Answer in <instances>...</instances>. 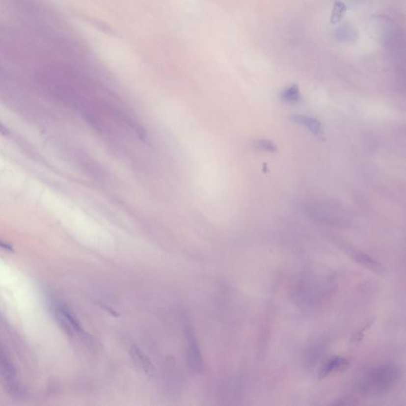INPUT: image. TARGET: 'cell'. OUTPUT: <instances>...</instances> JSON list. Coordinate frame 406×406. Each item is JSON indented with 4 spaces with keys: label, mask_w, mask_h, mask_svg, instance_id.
Masks as SVG:
<instances>
[{
    "label": "cell",
    "mask_w": 406,
    "mask_h": 406,
    "mask_svg": "<svg viewBox=\"0 0 406 406\" xmlns=\"http://www.w3.org/2000/svg\"><path fill=\"white\" fill-rule=\"evenodd\" d=\"M399 378V370L394 365L379 366L366 375L361 381V390L371 394H384L393 389Z\"/></svg>",
    "instance_id": "obj_1"
},
{
    "label": "cell",
    "mask_w": 406,
    "mask_h": 406,
    "mask_svg": "<svg viewBox=\"0 0 406 406\" xmlns=\"http://www.w3.org/2000/svg\"><path fill=\"white\" fill-rule=\"evenodd\" d=\"M185 339L186 356L188 367L192 372L201 374L203 371V359L194 330L189 325L186 326Z\"/></svg>",
    "instance_id": "obj_2"
},
{
    "label": "cell",
    "mask_w": 406,
    "mask_h": 406,
    "mask_svg": "<svg viewBox=\"0 0 406 406\" xmlns=\"http://www.w3.org/2000/svg\"><path fill=\"white\" fill-rule=\"evenodd\" d=\"M54 310L60 324L68 334L84 335L81 322L68 305L62 301H56L54 304Z\"/></svg>",
    "instance_id": "obj_3"
},
{
    "label": "cell",
    "mask_w": 406,
    "mask_h": 406,
    "mask_svg": "<svg viewBox=\"0 0 406 406\" xmlns=\"http://www.w3.org/2000/svg\"><path fill=\"white\" fill-rule=\"evenodd\" d=\"M343 249L345 250V252L354 261L358 263L363 268H367L371 271L379 275L386 274V269L384 268V267L379 262H378L377 260L368 256L367 254L356 249L355 247H350L349 245L343 246Z\"/></svg>",
    "instance_id": "obj_4"
},
{
    "label": "cell",
    "mask_w": 406,
    "mask_h": 406,
    "mask_svg": "<svg viewBox=\"0 0 406 406\" xmlns=\"http://www.w3.org/2000/svg\"><path fill=\"white\" fill-rule=\"evenodd\" d=\"M0 373L6 382L8 390L12 393L19 390V384L17 381L16 372L11 361L6 355L4 351L0 349Z\"/></svg>",
    "instance_id": "obj_5"
},
{
    "label": "cell",
    "mask_w": 406,
    "mask_h": 406,
    "mask_svg": "<svg viewBox=\"0 0 406 406\" xmlns=\"http://www.w3.org/2000/svg\"><path fill=\"white\" fill-rule=\"evenodd\" d=\"M130 352L136 365L141 371H144L147 376H153L155 371L154 367L149 357L144 354V352L140 350L136 345H133L130 348Z\"/></svg>",
    "instance_id": "obj_6"
},
{
    "label": "cell",
    "mask_w": 406,
    "mask_h": 406,
    "mask_svg": "<svg viewBox=\"0 0 406 406\" xmlns=\"http://www.w3.org/2000/svg\"><path fill=\"white\" fill-rule=\"evenodd\" d=\"M349 361L342 357H332L326 361V363L321 368L319 372L320 379H323L332 372L342 370L349 365Z\"/></svg>",
    "instance_id": "obj_7"
},
{
    "label": "cell",
    "mask_w": 406,
    "mask_h": 406,
    "mask_svg": "<svg viewBox=\"0 0 406 406\" xmlns=\"http://www.w3.org/2000/svg\"><path fill=\"white\" fill-rule=\"evenodd\" d=\"M291 120L301 126H305L309 131L316 135L322 133V124L316 118L301 114H294L291 116Z\"/></svg>",
    "instance_id": "obj_8"
},
{
    "label": "cell",
    "mask_w": 406,
    "mask_h": 406,
    "mask_svg": "<svg viewBox=\"0 0 406 406\" xmlns=\"http://www.w3.org/2000/svg\"><path fill=\"white\" fill-rule=\"evenodd\" d=\"M347 6L344 2L341 1H336L333 5V8L332 10V15L330 18V21L332 24H337L342 20L343 18L346 15Z\"/></svg>",
    "instance_id": "obj_9"
},
{
    "label": "cell",
    "mask_w": 406,
    "mask_h": 406,
    "mask_svg": "<svg viewBox=\"0 0 406 406\" xmlns=\"http://www.w3.org/2000/svg\"><path fill=\"white\" fill-rule=\"evenodd\" d=\"M300 92L297 85H291L290 87L285 89L281 94V99L287 103H296L300 99Z\"/></svg>",
    "instance_id": "obj_10"
},
{
    "label": "cell",
    "mask_w": 406,
    "mask_h": 406,
    "mask_svg": "<svg viewBox=\"0 0 406 406\" xmlns=\"http://www.w3.org/2000/svg\"><path fill=\"white\" fill-rule=\"evenodd\" d=\"M253 145L256 149L260 150L265 151L268 153H274L277 151V146L271 140H265V139H259L255 140Z\"/></svg>",
    "instance_id": "obj_11"
},
{
    "label": "cell",
    "mask_w": 406,
    "mask_h": 406,
    "mask_svg": "<svg viewBox=\"0 0 406 406\" xmlns=\"http://www.w3.org/2000/svg\"><path fill=\"white\" fill-rule=\"evenodd\" d=\"M373 322L374 320H372V321H371V322H367V324L366 325L364 326V327H363V328H362V329H361L360 331H359V332H357L356 335H355V336H353V341H355V340H360L361 338H362V336H363V332H366V331H367V329H368V328H370V326H371V325H372Z\"/></svg>",
    "instance_id": "obj_12"
},
{
    "label": "cell",
    "mask_w": 406,
    "mask_h": 406,
    "mask_svg": "<svg viewBox=\"0 0 406 406\" xmlns=\"http://www.w3.org/2000/svg\"><path fill=\"white\" fill-rule=\"evenodd\" d=\"M355 404V402L354 401V399L351 398H343L342 399H339L337 402H335L333 403V405H340V406H342V405H354Z\"/></svg>",
    "instance_id": "obj_13"
},
{
    "label": "cell",
    "mask_w": 406,
    "mask_h": 406,
    "mask_svg": "<svg viewBox=\"0 0 406 406\" xmlns=\"http://www.w3.org/2000/svg\"><path fill=\"white\" fill-rule=\"evenodd\" d=\"M0 247L3 248L5 250H8V251H12V247L9 245L8 244L5 243L0 240Z\"/></svg>",
    "instance_id": "obj_14"
}]
</instances>
